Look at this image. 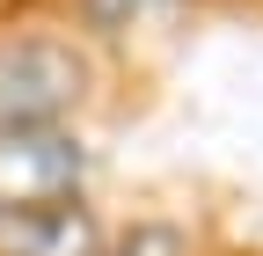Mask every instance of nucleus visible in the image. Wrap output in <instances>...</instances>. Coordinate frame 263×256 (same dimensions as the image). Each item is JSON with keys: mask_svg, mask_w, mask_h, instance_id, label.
I'll return each mask as SVG.
<instances>
[{"mask_svg": "<svg viewBox=\"0 0 263 256\" xmlns=\"http://www.w3.org/2000/svg\"><path fill=\"white\" fill-rule=\"evenodd\" d=\"M81 139H66L59 124H0V205L8 212H37L66 205L81 183Z\"/></svg>", "mask_w": 263, "mask_h": 256, "instance_id": "nucleus-2", "label": "nucleus"}, {"mask_svg": "<svg viewBox=\"0 0 263 256\" xmlns=\"http://www.w3.org/2000/svg\"><path fill=\"white\" fill-rule=\"evenodd\" d=\"M197 0H66V15L81 22V37H154V29H176Z\"/></svg>", "mask_w": 263, "mask_h": 256, "instance_id": "nucleus-3", "label": "nucleus"}, {"mask_svg": "<svg viewBox=\"0 0 263 256\" xmlns=\"http://www.w3.org/2000/svg\"><path fill=\"white\" fill-rule=\"evenodd\" d=\"M95 88V59L73 29L22 22L0 29V124H59Z\"/></svg>", "mask_w": 263, "mask_h": 256, "instance_id": "nucleus-1", "label": "nucleus"}, {"mask_svg": "<svg viewBox=\"0 0 263 256\" xmlns=\"http://www.w3.org/2000/svg\"><path fill=\"white\" fill-rule=\"evenodd\" d=\"M95 256H190V234H183V227H161V220H146V227H132L117 249H95Z\"/></svg>", "mask_w": 263, "mask_h": 256, "instance_id": "nucleus-5", "label": "nucleus"}, {"mask_svg": "<svg viewBox=\"0 0 263 256\" xmlns=\"http://www.w3.org/2000/svg\"><path fill=\"white\" fill-rule=\"evenodd\" d=\"M103 242L88 234V220L73 212V198L66 205H37V212H15L8 242H0V256H95Z\"/></svg>", "mask_w": 263, "mask_h": 256, "instance_id": "nucleus-4", "label": "nucleus"}]
</instances>
